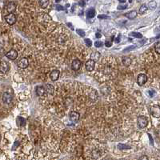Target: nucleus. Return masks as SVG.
I'll use <instances>...</instances> for the list:
<instances>
[{"label": "nucleus", "instance_id": "nucleus-38", "mask_svg": "<svg viewBox=\"0 0 160 160\" xmlns=\"http://www.w3.org/2000/svg\"><path fill=\"white\" fill-rule=\"evenodd\" d=\"M95 36H96L98 38H99L101 37V34H100V33H96V34H95Z\"/></svg>", "mask_w": 160, "mask_h": 160}, {"label": "nucleus", "instance_id": "nucleus-18", "mask_svg": "<svg viewBox=\"0 0 160 160\" xmlns=\"http://www.w3.org/2000/svg\"><path fill=\"white\" fill-rule=\"evenodd\" d=\"M123 63L125 67H129L130 64H131V59L127 57V56H125L123 58Z\"/></svg>", "mask_w": 160, "mask_h": 160}, {"label": "nucleus", "instance_id": "nucleus-13", "mask_svg": "<svg viewBox=\"0 0 160 160\" xmlns=\"http://www.w3.org/2000/svg\"><path fill=\"white\" fill-rule=\"evenodd\" d=\"M9 70V66L8 63L5 61H1L0 63V71L2 73H7Z\"/></svg>", "mask_w": 160, "mask_h": 160}, {"label": "nucleus", "instance_id": "nucleus-29", "mask_svg": "<svg viewBox=\"0 0 160 160\" xmlns=\"http://www.w3.org/2000/svg\"><path fill=\"white\" fill-rule=\"evenodd\" d=\"M156 7V3L155 2H151L149 3V8H151V10H154Z\"/></svg>", "mask_w": 160, "mask_h": 160}, {"label": "nucleus", "instance_id": "nucleus-15", "mask_svg": "<svg viewBox=\"0 0 160 160\" xmlns=\"http://www.w3.org/2000/svg\"><path fill=\"white\" fill-rule=\"evenodd\" d=\"M100 53L98 52V51H95V52L90 54V59H91L92 61H94V62L95 63V62H97L98 60L100 59Z\"/></svg>", "mask_w": 160, "mask_h": 160}, {"label": "nucleus", "instance_id": "nucleus-26", "mask_svg": "<svg viewBox=\"0 0 160 160\" xmlns=\"http://www.w3.org/2000/svg\"><path fill=\"white\" fill-rule=\"evenodd\" d=\"M76 32L78 34V35H80L81 37H84L85 36V32H84V30H81V29H78V30H76Z\"/></svg>", "mask_w": 160, "mask_h": 160}, {"label": "nucleus", "instance_id": "nucleus-25", "mask_svg": "<svg viewBox=\"0 0 160 160\" xmlns=\"http://www.w3.org/2000/svg\"><path fill=\"white\" fill-rule=\"evenodd\" d=\"M84 42H85V43L86 44L87 47H90L92 46V41H91L90 39H89V38H85V39H84Z\"/></svg>", "mask_w": 160, "mask_h": 160}, {"label": "nucleus", "instance_id": "nucleus-32", "mask_svg": "<svg viewBox=\"0 0 160 160\" xmlns=\"http://www.w3.org/2000/svg\"><path fill=\"white\" fill-rule=\"evenodd\" d=\"M138 160H149V159L146 155H142L141 157H139V159Z\"/></svg>", "mask_w": 160, "mask_h": 160}, {"label": "nucleus", "instance_id": "nucleus-3", "mask_svg": "<svg viewBox=\"0 0 160 160\" xmlns=\"http://www.w3.org/2000/svg\"><path fill=\"white\" fill-rule=\"evenodd\" d=\"M151 113L153 117L159 119L160 117V108L159 105H155L151 107Z\"/></svg>", "mask_w": 160, "mask_h": 160}, {"label": "nucleus", "instance_id": "nucleus-28", "mask_svg": "<svg viewBox=\"0 0 160 160\" xmlns=\"http://www.w3.org/2000/svg\"><path fill=\"white\" fill-rule=\"evenodd\" d=\"M95 47H101L103 46V43L101 41H96L95 43Z\"/></svg>", "mask_w": 160, "mask_h": 160}, {"label": "nucleus", "instance_id": "nucleus-41", "mask_svg": "<svg viewBox=\"0 0 160 160\" xmlns=\"http://www.w3.org/2000/svg\"><path fill=\"white\" fill-rule=\"evenodd\" d=\"M120 160H126V159H120Z\"/></svg>", "mask_w": 160, "mask_h": 160}, {"label": "nucleus", "instance_id": "nucleus-34", "mask_svg": "<svg viewBox=\"0 0 160 160\" xmlns=\"http://www.w3.org/2000/svg\"><path fill=\"white\" fill-rule=\"evenodd\" d=\"M56 10H58V11H62V10H64V8L63 7H61L60 5H57L56 6Z\"/></svg>", "mask_w": 160, "mask_h": 160}, {"label": "nucleus", "instance_id": "nucleus-33", "mask_svg": "<svg viewBox=\"0 0 160 160\" xmlns=\"http://www.w3.org/2000/svg\"><path fill=\"white\" fill-rule=\"evenodd\" d=\"M148 93L150 95V97H153L155 95V91L154 90H150L149 91H148Z\"/></svg>", "mask_w": 160, "mask_h": 160}, {"label": "nucleus", "instance_id": "nucleus-8", "mask_svg": "<svg viewBox=\"0 0 160 160\" xmlns=\"http://www.w3.org/2000/svg\"><path fill=\"white\" fill-rule=\"evenodd\" d=\"M12 101V95L8 92H5L3 95V102L5 104H10Z\"/></svg>", "mask_w": 160, "mask_h": 160}, {"label": "nucleus", "instance_id": "nucleus-27", "mask_svg": "<svg viewBox=\"0 0 160 160\" xmlns=\"http://www.w3.org/2000/svg\"><path fill=\"white\" fill-rule=\"evenodd\" d=\"M127 7V2H125L123 5H120V4H119V7H118V9H119V10H124V9H126Z\"/></svg>", "mask_w": 160, "mask_h": 160}, {"label": "nucleus", "instance_id": "nucleus-35", "mask_svg": "<svg viewBox=\"0 0 160 160\" xmlns=\"http://www.w3.org/2000/svg\"><path fill=\"white\" fill-rule=\"evenodd\" d=\"M78 3L81 5V7H84V5H85V2H82V1H80V2H78Z\"/></svg>", "mask_w": 160, "mask_h": 160}, {"label": "nucleus", "instance_id": "nucleus-19", "mask_svg": "<svg viewBox=\"0 0 160 160\" xmlns=\"http://www.w3.org/2000/svg\"><path fill=\"white\" fill-rule=\"evenodd\" d=\"M95 15V11L93 8H90L88 11H86V16L88 19H92L94 16Z\"/></svg>", "mask_w": 160, "mask_h": 160}, {"label": "nucleus", "instance_id": "nucleus-36", "mask_svg": "<svg viewBox=\"0 0 160 160\" xmlns=\"http://www.w3.org/2000/svg\"><path fill=\"white\" fill-rule=\"evenodd\" d=\"M135 48V47L134 46H131V47H128L127 49H126V50H129V51H130V50H132V49Z\"/></svg>", "mask_w": 160, "mask_h": 160}, {"label": "nucleus", "instance_id": "nucleus-21", "mask_svg": "<svg viewBox=\"0 0 160 160\" xmlns=\"http://www.w3.org/2000/svg\"><path fill=\"white\" fill-rule=\"evenodd\" d=\"M148 10V7L145 5V4H142L140 8H139V10H138V13L139 14H144L146 11Z\"/></svg>", "mask_w": 160, "mask_h": 160}, {"label": "nucleus", "instance_id": "nucleus-11", "mask_svg": "<svg viewBox=\"0 0 160 160\" xmlns=\"http://www.w3.org/2000/svg\"><path fill=\"white\" fill-rule=\"evenodd\" d=\"M95 67V63L91 59H89L86 63V69L88 71H92Z\"/></svg>", "mask_w": 160, "mask_h": 160}, {"label": "nucleus", "instance_id": "nucleus-17", "mask_svg": "<svg viewBox=\"0 0 160 160\" xmlns=\"http://www.w3.org/2000/svg\"><path fill=\"white\" fill-rule=\"evenodd\" d=\"M137 11H130L129 13H127V14H125V16L127 17L128 19H134L136 16H137Z\"/></svg>", "mask_w": 160, "mask_h": 160}, {"label": "nucleus", "instance_id": "nucleus-16", "mask_svg": "<svg viewBox=\"0 0 160 160\" xmlns=\"http://www.w3.org/2000/svg\"><path fill=\"white\" fill-rule=\"evenodd\" d=\"M43 87H44V89L45 90H46L47 94L53 95V93H54V86H53L51 84H46Z\"/></svg>", "mask_w": 160, "mask_h": 160}, {"label": "nucleus", "instance_id": "nucleus-9", "mask_svg": "<svg viewBox=\"0 0 160 160\" xmlns=\"http://www.w3.org/2000/svg\"><path fill=\"white\" fill-rule=\"evenodd\" d=\"M81 61L78 59H76L73 60L72 61V63H71V68H72V70H74V71H78L80 69V67H81Z\"/></svg>", "mask_w": 160, "mask_h": 160}, {"label": "nucleus", "instance_id": "nucleus-6", "mask_svg": "<svg viewBox=\"0 0 160 160\" xmlns=\"http://www.w3.org/2000/svg\"><path fill=\"white\" fill-rule=\"evenodd\" d=\"M147 81V76L145 74H140L138 75L137 78V82L139 86H143Z\"/></svg>", "mask_w": 160, "mask_h": 160}, {"label": "nucleus", "instance_id": "nucleus-24", "mask_svg": "<svg viewBox=\"0 0 160 160\" xmlns=\"http://www.w3.org/2000/svg\"><path fill=\"white\" fill-rule=\"evenodd\" d=\"M49 3V1H46V0H44V1H39V4L41 5V7L43 8H45L47 7V4Z\"/></svg>", "mask_w": 160, "mask_h": 160}, {"label": "nucleus", "instance_id": "nucleus-7", "mask_svg": "<svg viewBox=\"0 0 160 160\" xmlns=\"http://www.w3.org/2000/svg\"><path fill=\"white\" fill-rule=\"evenodd\" d=\"M6 56L9 59L11 60H15L17 59V57H18V52L14 50V49H12L11 51H9L7 54H6Z\"/></svg>", "mask_w": 160, "mask_h": 160}, {"label": "nucleus", "instance_id": "nucleus-12", "mask_svg": "<svg viewBox=\"0 0 160 160\" xmlns=\"http://www.w3.org/2000/svg\"><path fill=\"white\" fill-rule=\"evenodd\" d=\"M35 92H36L37 95H38V96H45V95H47V92H46L44 87H43V86H36V88H35Z\"/></svg>", "mask_w": 160, "mask_h": 160}, {"label": "nucleus", "instance_id": "nucleus-14", "mask_svg": "<svg viewBox=\"0 0 160 160\" xmlns=\"http://www.w3.org/2000/svg\"><path fill=\"white\" fill-rule=\"evenodd\" d=\"M16 9V5H15V3L14 2H9L7 6V10L8 12L10 13H13L14 11H15Z\"/></svg>", "mask_w": 160, "mask_h": 160}, {"label": "nucleus", "instance_id": "nucleus-4", "mask_svg": "<svg viewBox=\"0 0 160 160\" xmlns=\"http://www.w3.org/2000/svg\"><path fill=\"white\" fill-rule=\"evenodd\" d=\"M80 118V115L78 112L76 111H71L69 115V119L72 123H77Z\"/></svg>", "mask_w": 160, "mask_h": 160}, {"label": "nucleus", "instance_id": "nucleus-1", "mask_svg": "<svg viewBox=\"0 0 160 160\" xmlns=\"http://www.w3.org/2000/svg\"><path fill=\"white\" fill-rule=\"evenodd\" d=\"M148 125V119L145 116H138V126L141 129H144Z\"/></svg>", "mask_w": 160, "mask_h": 160}, {"label": "nucleus", "instance_id": "nucleus-22", "mask_svg": "<svg viewBox=\"0 0 160 160\" xmlns=\"http://www.w3.org/2000/svg\"><path fill=\"white\" fill-rule=\"evenodd\" d=\"M130 36H133L134 38H142V35L140 33H137V32H131L130 34Z\"/></svg>", "mask_w": 160, "mask_h": 160}, {"label": "nucleus", "instance_id": "nucleus-2", "mask_svg": "<svg viewBox=\"0 0 160 160\" xmlns=\"http://www.w3.org/2000/svg\"><path fill=\"white\" fill-rule=\"evenodd\" d=\"M5 20L9 25H14L16 22L17 18H16V15L14 13H9L8 15L5 16Z\"/></svg>", "mask_w": 160, "mask_h": 160}, {"label": "nucleus", "instance_id": "nucleus-37", "mask_svg": "<svg viewBox=\"0 0 160 160\" xmlns=\"http://www.w3.org/2000/svg\"><path fill=\"white\" fill-rule=\"evenodd\" d=\"M99 18L101 19V18H108V16L107 15H99Z\"/></svg>", "mask_w": 160, "mask_h": 160}, {"label": "nucleus", "instance_id": "nucleus-10", "mask_svg": "<svg viewBox=\"0 0 160 160\" xmlns=\"http://www.w3.org/2000/svg\"><path fill=\"white\" fill-rule=\"evenodd\" d=\"M59 75H60V71L59 70H54L51 72V74H50V78L52 80V81H56V80H58L59 78Z\"/></svg>", "mask_w": 160, "mask_h": 160}, {"label": "nucleus", "instance_id": "nucleus-20", "mask_svg": "<svg viewBox=\"0 0 160 160\" xmlns=\"http://www.w3.org/2000/svg\"><path fill=\"white\" fill-rule=\"evenodd\" d=\"M17 123L20 127H24L26 125V119H23L22 117H18L17 118Z\"/></svg>", "mask_w": 160, "mask_h": 160}, {"label": "nucleus", "instance_id": "nucleus-5", "mask_svg": "<svg viewBox=\"0 0 160 160\" xmlns=\"http://www.w3.org/2000/svg\"><path fill=\"white\" fill-rule=\"evenodd\" d=\"M28 66H29V61H28V59L26 58H22L18 62V67L22 68V69H25Z\"/></svg>", "mask_w": 160, "mask_h": 160}, {"label": "nucleus", "instance_id": "nucleus-39", "mask_svg": "<svg viewBox=\"0 0 160 160\" xmlns=\"http://www.w3.org/2000/svg\"><path fill=\"white\" fill-rule=\"evenodd\" d=\"M148 136H149V138H150V140H151V143H153V140H152V138H151V134H148Z\"/></svg>", "mask_w": 160, "mask_h": 160}, {"label": "nucleus", "instance_id": "nucleus-40", "mask_svg": "<svg viewBox=\"0 0 160 160\" xmlns=\"http://www.w3.org/2000/svg\"><path fill=\"white\" fill-rule=\"evenodd\" d=\"M115 42L116 43H119V42H120V38H115Z\"/></svg>", "mask_w": 160, "mask_h": 160}, {"label": "nucleus", "instance_id": "nucleus-23", "mask_svg": "<svg viewBox=\"0 0 160 160\" xmlns=\"http://www.w3.org/2000/svg\"><path fill=\"white\" fill-rule=\"evenodd\" d=\"M155 50L157 52V54H160V43L159 42H157L155 44Z\"/></svg>", "mask_w": 160, "mask_h": 160}, {"label": "nucleus", "instance_id": "nucleus-30", "mask_svg": "<svg viewBox=\"0 0 160 160\" xmlns=\"http://www.w3.org/2000/svg\"><path fill=\"white\" fill-rule=\"evenodd\" d=\"M112 40H113V38H111V41L107 40V41L105 42V46H106L107 47H111L112 46Z\"/></svg>", "mask_w": 160, "mask_h": 160}, {"label": "nucleus", "instance_id": "nucleus-31", "mask_svg": "<svg viewBox=\"0 0 160 160\" xmlns=\"http://www.w3.org/2000/svg\"><path fill=\"white\" fill-rule=\"evenodd\" d=\"M20 145V142L19 141H15L14 142V144H13V147H12V150H15L17 147H18V146Z\"/></svg>", "mask_w": 160, "mask_h": 160}, {"label": "nucleus", "instance_id": "nucleus-42", "mask_svg": "<svg viewBox=\"0 0 160 160\" xmlns=\"http://www.w3.org/2000/svg\"><path fill=\"white\" fill-rule=\"evenodd\" d=\"M103 160H105V159H103Z\"/></svg>", "mask_w": 160, "mask_h": 160}]
</instances>
